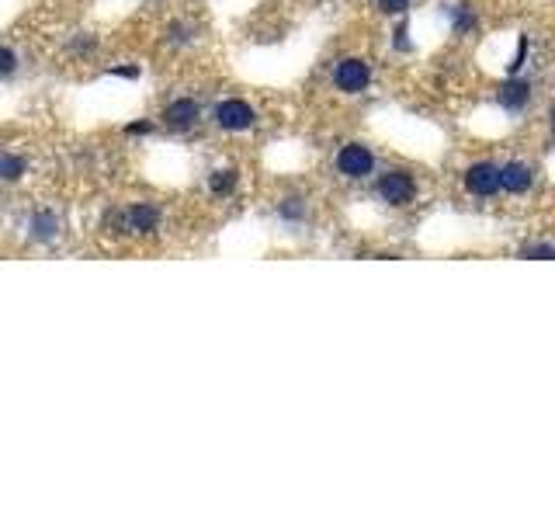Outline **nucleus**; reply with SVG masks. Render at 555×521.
<instances>
[{"label": "nucleus", "instance_id": "6", "mask_svg": "<svg viewBox=\"0 0 555 521\" xmlns=\"http://www.w3.org/2000/svg\"><path fill=\"white\" fill-rule=\"evenodd\" d=\"M465 188L472 195H496L500 191V167H493V164H472L465 170Z\"/></svg>", "mask_w": 555, "mask_h": 521}, {"label": "nucleus", "instance_id": "17", "mask_svg": "<svg viewBox=\"0 0 555 521\" xmlns=\"http://www.w3.org/2000/svg\"><path fill=\"white\" fill-rule=\"evenodd\" d=\"M475 25V15L468 11V8H458V18H455V28L458 32H465V28H472Z\"/></svg>", "mask_w": 555, "mask_h": 521}, {"label": "nucleus", "instance_id": "7", "mask_svg": "<svg viewBox=\"0 0 555 521\" xmlns=\"http://www.w3.org/2000/svg\"><path fill=\"white\" fill-rule=\"evenodd\" d=\"M125 226H129L132 233H156V226H160V209L139 202V205H132V209L125 212Z\"/></svg>", "mask_w": 555, "mask_h": 521}, {"label": "nucleus", "instance_id": "8", "mask_svg": "<svg viewBox=\"0 0 555 521\" xmlns=\"http://www.w3.org/2000/svg\"><path fill=\"white\" fill-rule=\"evenodd\" d=\"M500 188L513 191V195L527 191L531 188V167L527 164H503L500 167Z\"/></svg>", "mask_w": 555, "mask_h": 521}, {"label": "nucleus", "instance_id": "10", "mask_svg": "<svg viewBox=\"0 0 555 521\" xmlns=\"http://www.w3.org/2000/svg\"><path fill=\"white\" fill-rule=\"evenodd\" d=\"M56 233H60V219H56L53 212H39V215L32 219V240L49 243V240H56Z\"/></svg>", "mask_w": 555, "mask_h": 521}, {"label": "nucleus", "instance_id": "15", "mask_svg": "<svg viewBox=\"0 0 555 521\" xmlns=\"http://www.w3.org/2000/svg\"><path fill=\"white\" fill-rule=\"evenodd\" d=\"M382 15H403L410 8V0H375Z\"/></svg>", "mask_w": 555, "mask_h": 521}, {"label": "nucleus", "instance_id": "12", "mask_svg": "<svg viewBox=\"0 0 555 521\" xmlns=\"http://www.w3.org/2000/svg\"><path fill=\"white\" fill-rule=\"evenodd\" d=\"M21 174H25V160L21 157L0 153V177H4V181H18Z\"/></svg>", "mask_w": 555, "mask_h": 521}, {"label": "nucleus", "instance_id": "9", "mask_svg": "<svg viewBox=\"0 0 555 521\" xmlns=\"http://www.w3.org/2000/svg\"><path fill=\"white\" fill-rule=\"evenodd\" d=\"M527 101H531V87H527V80H510V84H503V87H500V105H503V108L520 112Z\"/></svg>", "mask_w": 555, "mask_h": 521}, {"label": "nucleus", "instance_id": "2", "mask_svg": "<svg viewBox=\"0 0 555 521\" xmlns=\"http://www.w3.org/2000/svg\"><path fill=\"white\" fill-rule=\"evenodd\" d=\"M368 80H372V70H368V63L365 60H340L337 63V70H334V84H337V91H344V94H361L365 87H368Z\"/></svg>", "mask_w": 555, "mask_h": 521}, {"label": "nucleus", "instance_id": "19", "mask_svg": "<svg viewBox=\"0 0 555 521\" xmlns=\"http://www.w3.org/2000/svg\"><path fill=\"white\" fill-rule=\"evenodd\" d=\"M115 77H139V67H115Z\"/></svg>", "mask_w": 555, "mask_h": 521}, {"label": "nucleus", "instance_id": "14", "mask_svg": "<svg viewBox=\"0 0 555 521\" xmlns=\"http://www.w3.org/2000/svg\"><path fill=\"white\" fill-rule=\"evenodd\" d=\"M278 212H282L285 219H302L306 205H302V198H285V202H282V209H278Z\"/></svg>", "mask_w": 555, "mask_h": 521}, {"label": "nucleus", "instance_id": "13", "mask_svg": "<svg viewBox=\"0 0 555 521\" xmlns=\"http://www.w3.org/2000/svg\"><path fill=\"white\" fill-rule=\"evenodd\" d=\"M520 257L548 260V257H555V247H548V243H531V247H524V250H520Z\"/></svg>", "mask_w": 555, "mask_h": 521}, {"label": "nucleus", "instance_id": "11", "mask_svg": "<svg viewBox=\"0 0 555 521\" xmlns=\"http://www.w3.org/2000/svg\"><path fill=\"white\" fill-rule=\"evenodd\" d=\"M236 177H239L236 170H215V174L208 177V191H212V195H219V198H222V195H233Z\"/></svg>", "mask_w": 555, "mask_h": 521}, {"label": "nucleus", "instance_id": "18", "mask_svg": "<svg viewBox=\"0 0 555 521\" xmlns=\"http://www.w3.org/2000/svg\"><path fill=\"white\" fill-rule=\"evenodd\" d=\"M146 132H153V122H136V125H129V136H146Z\"/></svg>", "mask_w": 555, "mask_h": 521}, {"label": "nucleus", "instance_id": "1", "mask_svg": "<svg viewBox=\"0 0 555 521\" xmlns=\"http://www.w3.org/2000/svg\"><path fill=\"white\" fill-rule=\"evenodd\" d=\"M212 118H215V125H219V129H226V132H246V129H253V125H257V112H253L246 101H239V98H226V101H219Z\"/></svg>", "mask_w": 555, "mask_h": 521}, {"label": "nucleus", "instance_id": "4", "mask_svg": "<svg viewBox=\"0 0 555 521\" xmlns=\"http://www.w3.org/2000/svg\"><path fill=\"white\" fill-rule=\"evenodd\" d=\"M413 191H417V184H413V177H410L406 170H389V174L379 177V195H382L389 205H406V202H413Z\"/></svg>", "mask_w": 555, "mask_h": 521}, {"label": "nucleus", "instance_id": "16", "mask_svg": "<svg viewBox=\"0 0 555 521\" xmlns=\"http://www.w3.org/2000/svg\"><path fill=\"white\" fill-rule=\"evenodd\" d=\"M15 67H18V56H15V49L0 46V77H4V73H11Z\"/></svg>", "mask_w": 555, "mask_h": 521}, {"label": "nucleus", "instance_id": "3", "mask_svg": "<svg viewBox=\"0 0 555 521\" xmlns=\"http://www.w3.org/2000/svg\"><path fill=\"white\" fill-rule=\"evenodd\" d=\"M337 170L344 174V177H368L372 170H375V157H372V150L368 146H361V143H347L340 153H337Z\"/></svg>", "mask_w": 555, "mask_h": 521}, {"label": "nucleus", "instance_id": "5", "mask_svg": "<svg viewBox=\"0 0 555 521\" xmlns=\"http://www.w3.org/2000/svg\"><path fill=\"white\" fill-rule=\"evenodd\" d=\"M194 122H198V101H191V98H177L163 112V125L174 132H188V129H194Z\"/></svg>", "mask_w": 555, "mask_h": 521}, {"label": "nucleus", "instance_id": "21", "mask_svg": "<svg viewBox=\"0 0 555 521\" xmlns=\"http://www.w3.org/2000/svg\"><path fill=\"white\" fill-rule=\"evenodd\" d=\"M552 129H555V112H552Z\"/></svg>", "mask_w": 555, "mask_h": 521}, {"label": "nucleus", "instance_id": "20", "mask_svg": "<svg viewBox=\"0 0 555 521\" xmlns=\"http://www.w3.org/2000/svg\"><path fill=\"white\" fill-rule=\"evenodd\" d=\"M396 46H399V49H406V25H399V28H396Z\"/></svg>", "mask_w": 555, "mask_h": 521}]
</instances>
